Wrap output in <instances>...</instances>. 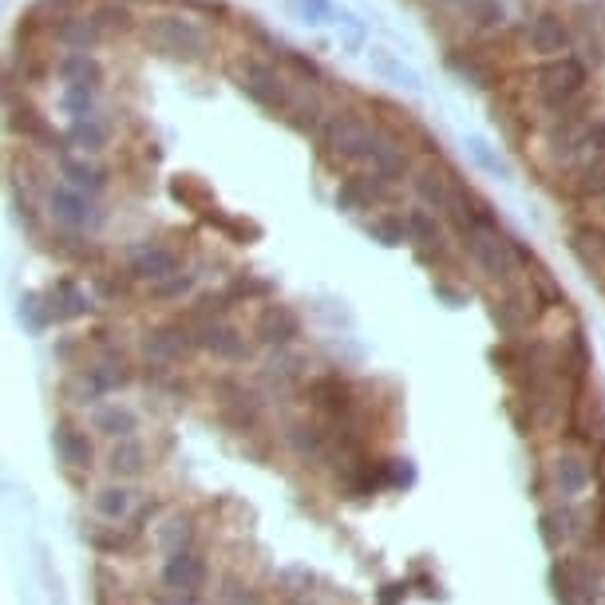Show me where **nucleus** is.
<instances>
[{
    "mask_svg": "<svg viewBox=\"0 0 605 605\" xmlns=\"http://www.w3.org/2000/svg\"><path fill=\"white\" fill-rule=\"evenodd\" d=\"M214 400H218V420L226 427H234L238 435L253 440L262 435V416H265V400L253 389H245L242 380L222 376L214 384Z\"/></svg>",
    "mask_w": 605,
    "mask_h": 605,
    "instance_id": "39448f33",
    "label": "nucleus"
},
{
    "mask_svg": "<svg viewBox=\"0 0 605 605\" xmlns=\"http://www.w3.org/2000/svg\"><path fill=\"white\" fill-rule=\"evenodd\" d=\"M9 131L24 135V143L44 147V151H63V139H68V135H56L52 123H48V119L40 115L32 103H28V100H12V95H9Z\"/></svg>",
    "mask_w": 605,
    "mask_h": 605,
    "instance_id": "f3484780",
    "label": "nucleus"
},
{
    "mask_svg": "<svg viewBox=\"0 0 605 605\" xmlns=\"http://www.w3.org/2000/svg\"><path fill=\"white\" fill-rule=\"evenodd\" d=\"M210 578V566L202 558V551H179L167 554L163 562V586L174 589V594H202Z\"/></svg>",
    "mask_w": 605,
    "mask_h": 605,
    "instance_id": "2eb2a0df",
    "label": "nucleus"
},
{
    "mask_svg": "<svg viewBox=\"0 0 605 605\" xmlns=\"http://www.w3.org/2000/svg\"><path fill=\"white\" fill-rule=\"evenodd\" d=\"M199 523H194V515L190 511H174L171 518H167L163 526H159V546H163L167 554H179V551H199Z\"/></svg>",
    "mask_w": 605,
    "mask_h": 605,
    "instance_id": "c756f323",
    "label": "nucleus"
},
{
    "mask_svg": "<svg viewBox=\"0 0 605 605\" xmlns=\"http://www.w3.org/2000/svg\"><path fill=\"white\" fill-rule=\"evenodd\" d=\"M531 293L523 290V285H515V290H503V298H495V305H491V321L498 325V333L506 336V341H518V336L531 329L534 313H531Z\"/></svg>",
    "mask_w": 605,
    "mask_h": 605,
    "instance_id": "6ab92c4d",
    "label": "nucleus"
},
{
    "mask_svg": "<svg viewBox=\"0 0 605 605\" xmlns=\"http://www.w3.org/2000/svg\"><path fill=\"white\" fill-rule=\"evenodd\" d=\"M147 467H151V455H147V447L139 440H119L111 447L108 471L115 480H139V475H147Z\"/></svg>",
    "mask_w": 605,
    "mask_h": 605,
    "instance_id": "c85d7f7f",
    "label": "nucleus"
},
{
    "mask_svg": "<svg viewBox=\"0 0 605 605\" xmlns=\"http://www.w3.org/2000/svg\"><path fill=\"white\" fill-rule=\"evenodd\" d=\"M167 190H171L174 202H182V206H190V210H199V214H206V210L218 206L214 190H210L199 174H174Z\"/></svg>",
    "mask_w": 605,
    "mask_h": 605,
    "instance_id": "473e14b6",
    "label": "nucleus"
},
{
    "mask_svg": "<svg viewBox=\"0 0 605 605\" xmlns=\"http://www.w3.org/2000/svg\"><path fill=\"white\" fill-rule=\"evenodd\" d=\"M569 250L589 273L605 270V230L602 226H574L569 230Z\"/></svg>",
    "mask_w": 605,
    "mask_h": 605,
    "instance_id": "7c9ffc66",
    "label": "nucleus"
},
{
    "mask_svg": "<svg viewBox=\"0 0 605 605\" xmlns=\"http://www.w3.org/2000/svg\"><path fill=\"white\" fill-rule=\"evenodd\" d=\"M569 194L578 202H602L605 199V154H589L569 171Z\"/></svg>",
    "mask_w": 605,
    "mask_h": 605,
    "instance_id": "393cba45",
    "label": "nucleus"
},
{
    "mask_svg": "<svg viewBox=\"0 0 605 605\" xmlns=\"http://www.w3.org/2000/svg\"><path fill=\"white\" fill-rule=\"evenodd\" d=\"M143 44L159 56H171V60H186V63H199L214 52L210 44V32L199 24L194 17H154L151 24L143 28Z\"/></svg>",
    "mask_w": 605,
    "mask_h": 605,
    "instance_id": "7ed1b4c3",
    "label": "nucleus"
},
{
    "mask_svg": "<svg viewBox=\"0 0 605 605\" xmlns=\"http://www.w3.org/2000/svg\"><path fill=\"white\" fill-rule=\"evenodd\" d=\"M52 447H56V460H60L63 471H68V480L91 475V467H95V443H91V435L83 432L80 424H72V420H56Z\"/></svg>",
    "mask_w": 605,
    "mask_h": 605,
    "instance_id": "1a4fd4ad",
    "label": "nucleus"
},
{
    "mask_svg": "<svg viewBox=\"0 0 605 605\" xmlns=\"http://www.w3.org/2000/svg\"><path fill=\"white\" fill-rule=\"evenodd\" d=\"M91 17H95V24L103 28V37H108V32H127L131 20H135V17H131V4H127V0H108V4H100Z\"/></svg>",
    "mask_w": 605,
    "mask_h": 605,
    "instance_id": "a19ab883",
    "label": "nucleus"
},
{
    "mask_svg": "<svg viewBox=\"0 0 605 605\" xmlns=\"http://www.w3.org/2000/svg\"><path fill=\"white\" fill-rule=\"evenodd\" d=\"M238 88H242V95L250 103H258L262 111H270V115H290L293 108V83L285 80V72H278V63L270 60H245L238 63Z\"/></svg>",
    "mask_w": 605,
    "mask_h": 605,
    "instance_id": "20e7f679",
    "label": "nucleus"
},
{
    "mask_svg": "<svg viewBox=\"0 0 605 605\" xmlns=\"http://www.w3.org/2000/svg\"><path fill=\"white\" fill-rule=\"evenodd\" d=\"M369 127L372 123L364 115L341 108V111H333V115L325 119L321 131H316V143H321V151H325V154H336L341 163H353V151H356V143L364 139Z\"/></svg>",
    "mask_w": 605,
    "mask_h": 605,
    "instance_id": "9b49d317",
    "label": "nucleus"
},
{
    "mask_svg": "<svg viewBox=\"0 0 605 605\" xmlns=\"http://www.w3.org/2000/svg\"><path fill=\"white\" fill-rule=\"evenodd\" d=\"M60 171H63V179H68V186L80 190V194H88V199H100L103 190H108V171L95 167V163H88V159H72V154H63Z\"/></svg>",
    "mask_w": 605,
    "mask_h": 605,
    "instance_id": "bb28decb",
    "label": "nucleus"
},
{
    "mask_svg": "<svg viewBox=\"0 0 605 605\" xmlns=\"http://www.w3.org/2000/svg\"><path fill=\"white\" fill-rule=\"evenodd\" d=\"M56 75L63 80V88H95L100 91L103 68L91 52H63L56 60Z\"/></svg>",
    "mask_w": 605,
    "mask_h": 605,
    "instance_id": "5701e85b",
    "label": "nucleus"
},
{
    "mask_svg": "<svg viewBox=\"0 0 605 605\" xmlns=\"http://www.w3.org/2000/svg\"><path fill=\"white\" fill-rule=\"evenodd\" d=\"M301 356L298 353H290V349H281V356L273 361V369H270V376H273V384H298L301 380Z\"/></svg>",
    "mask_w": 605,
    "mask_h": 605,
    "instance_id": "49530a36",
    "label": "nucleus"
},
{
    "mask_svg": "<svg viewBox=\"0 0 605 605\" xmlns=\"http://www.w3.org/2000/svg\"><path fill=\"white\" fill-rule=\"evenodd\" d=\"M52 37L60 40L68 52H95L103 40V28L95 24V17H60L52 20Z\"/></svg>",
    "mask_w": 605,
    "mask_h": 605,
    "instance_id": "4be33fe9",
    "label": "nucleus"
},
{
    "mask_svg": "<svg viewBox=\"0 0 605 605\" xmlns=\"http://www.w3.org/2000/svg\"><path fill=\"white\" fill-rule=\"evenodd\" d=\"M447 68H452L455 75H463V80L471 83V88H495L498 83V75H495V68H491L487 60H483L475 48H452L447 52Z\"/></svg>",
    "mask_w": 605,
    "mask_h": 605,
    "instance_id": "cd10ccee",
    "label": "nucleus"
},
{
    "mask_svg": "<svg viewBox=\"0 0 605 605\" xmlns=\"http://www.w3.org/2000/svg\"><path fill=\"white\" fill-rule=\"evenodd\" d=\"M194 285H199V278L194 273H174V278L159 281V285H151V301L154 305H171V301H186L190 293H194Z\"/></svg>",
    "mask_w": 605,
    "mask_h": 605,
    "instance_id": "58836bf2",
    "label": "nucleus"
},
{
    "mask_svg": "<svg viewBox=\"0 0 605 605\" xmlns=\"http://www.w3.org/2000/svg\"><path fill=\"white\" fill-rule=\"evenodd\" d=\"M91 506H95V515H100L103 523L119 526L135 515V491L131 487H100L95 491V498H91Z\"/></svg>",
    "mask_w": 605,
    "mask_h": 605,
    "instance_id": "2f4dec72",
    "label": "nucleus"
},
{
    "mask_svg": "<svg viewBox=\"0 0 605 605\" xmlns=\"http://www.w3.org/2000/svg\"><path fill=\"white\" fill-rule=\"evenodd\" d=\"M60 103L72 115V123L75 119H91L95 115V88H63Z\"/></svg>",
    "mask_w": 605,
    "mask_h": 605,
    "instance_id": "37998d69",
    "label": "nucleus"
},
{
    "mask_svg": "<svg viewBox=\"0 0 605 605\" xmlns=\"http://www.w3.org/2000/svg\"><path fill=\"white\" fill-rule=\"evenodd\" d=\"M305 400L313 407L321 424H356V389L353 380H344L341 372H325V376H313L305 384Z\"/></svg>",
    "mask_w": 605,
    "mask_h": 605,
    "instance_id": "423d86ee",
    "label": "nucleus"
},
{
    "mask_svg": "<svg viewBox=\"0 0 605 605\" xmlns=\"http://www.w3.org/2000/svg\"><path fill=\"white\" fill-rule=\"evenodd\" d=\"M44 301H48V313H52V325H68V321H80V316L91 313V298L83 293V285L72 273L56 278L52 285H48Z\"/></svg>",
    "mask_w": 605,
    "mask_h": 605,
    "instance_id": "a211bd4d",
    "label": "nucleus"
},
{
    "mask_svg": "<svg viewBox=\"0 0 605 605\" xmlns=\"http://www.w3.org/2000/svg\"><path fill=\"white\" fill-rule=\"evenodd\" d=\"M226 293H230V301H234V305H253V301L273 298V281L253 278V273H238V278L226 285Z\"/></svg>",
    "mask_w": 605,
    "mask_h": 605,
    "instance_id": "4c0bfd02",
    "label": "nucleus"
},
{
    "mask_svg": "<svg viewBox=\"0 0 605 605\" xmlns=\"http://www.w3.org/2000/svg\"><path fill=\"white\" fill-rule=\"evenodd\" d=\"M463 250L471 253V262L480 265V273L503 290H515L518 278H523V238L506 234L503 226L498 230H483L471 242H463Z\"/></svg>",
    "mask_w": 605,
    "mask_h": 605,
    "instance_id": "f03ea898",
    "label": "nucleus"
},
{
    "mask_svg": "<svg viewBox=\"0 0 605 605\" xmlns=\"http://www.w3.org/2000/svg\"><path fill=\"white\" fill-rule=\"evenodd\" d=\"M551 487L558 491L562 503H574L594 487V463H586L578 452H562L551 463Z\"/></svg>",
    "mask_w": 605,
    "mask_h": 605,
    "instance_id": "dca6fc26",
    "label": "nucleus"
},
{
    "mask_svg": "<svg viewBox=\"0 0 605 605\" xmlns=\"http://www.w3.org/2000/svg\"><path fill=\"white\" fill-rule=\"evenodd\" d=\"M253 336L265 349H293V341L301 336V313L293 305H265L262 313L253 316Z\"/></svg>",
    "mask_w": 605,
    "mask_h": 605,
    "instance_id": "ddd939ff",
    "label": "nucleus"
},
{
    "mask_svg": "<svg viewBox=\"0 0 605 605\" xmlns=\"http://www.w3.org/2000/svg\"><path fill=\"white\" fill-rule=\"evenodd\" d=\"M432 4H440V9H463V12H467L475 0H432Z\"/></svg>",
    "mask_w": 605,
    "mask_h": 605,
    "instance_id": "4d7b16f0",
    "label": "nucleus"
},
{
    "mask_svg": "<svg viewBox=\"0 0 605 605\" xmlns=\"http://www.w3.org/2000/svg\"><path fill=\"white\" fill-rule=\"evenodd\" d=\"M20 316L28 321V329H32V333H44V329L52 325L48 301L40 298V293H24V298H20Z\"/></svg>",
    "mask_w": 605,
    "mask_h": 605,
    "instance_id": "c03bdc74",
    "label": "nucleus"
},
{
    "mask_svg": "<svg viewBox=\"0 0 605 605\" xmlns=\"http://www.w3.org/2000/svg\"><path fill=\"white\" fill-rule=\"evenodd\" d=\"M210 222V226H218L222 230V234L226 238H234V242H258V238H262V226H258V222H245V218H234V214H226V210L222 206H214V210H206V214H202Z\"/></svg>",
    "mask_w": 605,
    "mask_h": 605,
    "instance_id": "e433bc0d",
    "label": "nucleus"
},
{
    "mask_svg": "<svg viewBox=\"0 0 605 605\" xmlns=\"http://www.w3.org/2000/svg\"><path fill=\"white\" fill-rule=\"evenodd\" d=\"M471 154H475V159H480V163L487 167V171H495V174H506V167L498 163L495 154L487 151V143H483V139H471Z\"/></svg>",
    "mask_w": 605,
    "mask_h": 605,
    "instance_id": "603ef678",
    "label": "nucleus"
},
{
    "mask_svg": "<svg viewBox=\"0 0 605 605\" xmlns=\"http://www.w3.org/2000/svg\"><path fill=\"white\" fill-rule=\"evenodd\" d=\"M460 186H463L460 171L447 167L443 159H427V163H420L416 171H412V190H416V199L424 202L427 210H440V214H447V206L455 202Z\"/></svg>",
    "mask_w": 605,
    "mask_h": 605,
    "instance_id": "0eeeda50",
    "label": "nucleus"
},
{
    "mask_svg": "<svg viewBox=\"0 0 605 605\" xmlns=\"http://www.w3.org/2000/svg\"><path fill=\"white\" fill-rule=\"evenodd\" d=\"M56 253H63V258H72V262H100V250L88 242L83 234H75V230H63V234H56Z\"/></svg>",
    "mask_w": 605,
    "mask_h": 605,
    "instance_id": "79ce46f5",
    "label": "nucleus"
},
{
    "mask_svg": "<svg viewBox=\"0 0 605 605\" xmlns=\"http://www.w3.org/2000/svg\"><path fill=\"white\" fill-rule=\"evenodd\" d=\"M392 194V182H384L376 171L369 174H349V179H341V186H336V210H344V214H364V210H372L376 202H384Z\"/></svg>",
    "mask_w": 605,
    "mask_h": 605,
    "instance_id": "4468645a",
    "label": "nucleus"
},
{
    "mask_svg": "<svg viewBox=\"0 0 605 605\" xmlns=\"http://www.w3.org/2000/svg\"><path fill=\"white\" fill-rule=\"evenodd\" d=\"M325 103H321V95L316 91H305V95H298L290 108V115H285V123L293 127V131H301V135H313V131H321L325 127Z\"/></svg>",
    "mask_w": 605,
    "mask_h": 605,
    "instance_id": "72a5a7b5",
    "label": "nucleus"
},
{
    "mask_svg": "<svg viewBox=\"0 0 605 605\" xmlns=\"http://www.w3.org/2000/svg\"><path fill=\"white\" fill-rule=\"evenodd\" d=\"M290 4L309 20V24H325V20L333 17V0H290Z\"/></svg>",
    "mask_w": 605,
    "mask_h": 605,
    "instance_id": "de8ad7c7",
    "label": "nucleus"
},
{
    "mask_svg": "<svg viewBox=\"0 0 605 605\" xmlns=\"http://www.w3.org/2000/svg\"><path fill=\"white\" fill-rule=\"evenodd\" d=\"M526 44H531L534 56L562 60V56L574 48V28H569L558 12H538V17L526 20Z\"/></svg>",
    "mask_w": 605,
    "mask_h": 605,
    "instance_id": "f8f14e48",
    "label": "nucleus"
},
{
    "mask_svg": "<svg viewBox=\"0 0 605 605\" xmlns=\"http://www.w3.org/2000/svg\"><path fill=\"white\" fill-rule=\"evenodd\" d=\"M68 143L80 147V151L95 154L103 151V147L111 143V123L100 115H91V119H75L72 127H68Z\"/></svg>",
    "mask_w": 605,
    "mask_h": 605,
    "instance_id": "f704fd0d",
    "label": "nucleus"
},
{
    "mask_svg": "<svg viewBox=\"0 0 605 605\" xmlns=\"http://www.w3.org/2000/svg\"><path fill=\"white\" fill-rule=\"evenodd\" d=\"M582 151L589 154H605V119H594V123L586 127V135H582Z\"/></svg>",
    "mask_w": 605,
    "mask_h": 605,
    "instance_id": "8fccbe9b",
    "label": "nucleus"
},
{
    "mask_svg": "<svg viewBox=\"0 0 605 605\" xmlns=\"http://www.w3.org/2000/svg\"><path fill=\"white\" fill-rule=\"evenodd\" d=\"M127 278L131 281H147V285H159V281L182 273V253L171 250L163 242H143L127 253Z\"/></svg>",
    "mask_w": 605,
    "mask_h": 605,
    "instance_id": "9d476101",
    "label": "nucleus"
},
{
    "mask_svg": "<svg viewBox=\"0 0 605 605\" xmlns=\"http://www.w3.org/2000/svg\"><path fill=\"white\" fill-rule=\"evenodd\" d=\"M407 589H412V586H407V582H389V586L380 589L376 602H380V605H400V602H404V597H407Z\"/></svg>",
    "mask_w": 605,
    "mask_h": 605,
    "instance_id": "5fc2aeb1",
    "label": "nucleus"
},
{
    "mask_svg": "<svg viewBox=\"0 0 605 605\" xmlns=\"http://www.w3.org/2000/svg\"><path fill=\"white\" fill-rule=\"evenodd\" d=\"M435 293H440L447 305H463V301H467V293L455 290V285H447V281H435Z\"/></svg>",
    "mask_w": 605,
    "mask_h": 605,
    "instance_id": "6e6d98bb",
    "label": "nucleus"
},
{
    "mask_svg": "<svg viewBox=\"0 0 605 605\" xmlns=\"http://www.w3.org/2000/svg\"><path fill=\"white\" fill-rule=\"evenodd\" d=\"M290 447L298 452V460L305 463H329L333 460V435H329L325 424H316V420H298L290 424Z\"/></svg>",
    "mask_w": 605,
    "mask_h": 605,
    "instance_id": "412c9836",
    "label": "nucleus"
},
{
    "mask_svg": "<svg viewBox=\"0 0 605 605\" xmlns=\"http://www.w3.org/2000/svg\"><path fill=\"white\" fill-rule=\"evenodd\" d=\"M369 234L376 238L380 245L412 242V238H407V214H396V210H380V214H372L369 218Z\"/></svg>",
    "mask_w": 605,
    "mask_h": 605,
    "instance_id": "c9c22d12",
    "label": "nucleus"
},
{
    "mask_svg": "<svg viewBox=\"0 0 605 605\" xmlns=\"http://www.w3.org/2000/svg\"><path fill=\"white\" fill-rule=\"evenodd\" d=\"M376 68L384 75H396V80L404 83V88H420V75L412 72V68H404V63H396L392 56H376Z\"/></svg>",
    "mask_w": 605,
    "mask_h": 605,
    "instance_id": "09e8293b",
    "label": "nucleus"
},
{
    "mask_svg": "<svg viewBox=\"0 0 605 605\" xmlns=\"http://www.w3.org/2000/svg\"><path fill=\"white\" fill-rule=\"evenodd\" d=\"M281 60L290 63L293 72H298L301 80L309 83V88H321V83H325V72H321V63H316L313 56H305V52H293V48H285V52H281Z\"/></svg>",
    "mask_w": 605,
    "mask_h": 605,
    "instance_id": "a18cd8bd",
    "label": "nucleus"
},
{
    "mask_svg": "<svg viewBox=\"0 0 605 605\" xmlns=\"http://www.w3.org/2000/svg\"><path fill=\"white\" fill-rule=\"evenodd\" d=\"M83 538H88V546L95 554H108V558H123V554L135 551L143 534H139L135 526H91V531H83Z\"/></svg>",
    "mask_w": 605,
    "mask_h": 605,
    "instance_id": "a878e982",
    "label": "nucleus"
},
{
    "mask_svg": "<svg viewBox=\"0 0 605 605\" xmlns=\"http://www.w3.org/2000/svg\"><path fill=\"white\" fill-rule=\"evenodd\" d=\"M48 210H52V218L60 222L63 230H75V234L100 230L103 218H108L100 206H95V199H88V194L72 190L68 182H60V186L48 190Z\"/></svg>",
    "mask_w": 605,
    "mask_h": 605,
    "instance_id": "6e6552de",
    "label": "nucleus"
},
{
    "mask_svg": "<svg viewBox=\"0 0 605 605\" xmlns=\"http://www.w3.org/2000/svg\"><path fill=\"white\" fill-rule=\"evenodd\" d=\"M594 487H597V498L605 503V440H597L594 447Z\"/></svg>",
    "mask_w": 605,
    "mask_h": 605,
    "instance_id": "864d4df0",
    "label": "nucleus"
},
{
    "mask_svg": "<svg viewBox=\"0 0 605 605\" xmlns=\"http://www.w3.org/2000/svg\"><path fill=\"white\" fill-rule=\"evenodd\" d=\"M586 83H589L586 60L582 56H562V60H546L534 72V95H538L546 115L558 119L586 103Z\"/></svg>",
    "mask_w": 605,
    "mask_h": 605,
    "instance_id": "f257e3e1",
    "label": "nucleus"
},
{
    "mask_svg": "<svg viewBox=\"0 0 605 605\" xmlns=\"http://www.w3.org/2000/svg\"><path fill=\"white\" fill-rule=\"evenodd\" d=\"M407 586H420V594H424V597H440V582H435L424 566L412 569V578H407Z\"/></svg>",
    "mask_w": 605,
    "mask_h": 605,
    "instance_id": "3c124183",
    "label": "nucleus"
},
{
    "mask_svg": "<svg viewBox=\"0 0 605 605\" xmlns=\"http://www.w3.org/2000/svg\"><path fill=\"white\" fill-rule=\"evenodd\" d=\"M199 341H202V353H210L214 361H226V364L250 361V341H245L242 329L230 325V321H210V325H202Z\"/></svg>",
    "mask_w": 605,
    "mask_h": 605,
    "instance_id": "aec40b11",
    "label": "nucleus"
},
{
    "mask_svg": "<svg viewBox=\"0 0 605 605\" xmlns=\"http://www.w3.org/2000/svg\"><path fill=\"white\" fill-rule=\"evenodd\" d=\"M91 427H95L100 435H111V440H135L139 416H135V407L111 400V404H100L95 412H91Z\"/></svg>",
    "mask_w": 605,
    "mask_h": 605,
    "instance_id": "b1692460",
    "label": "nucleus"
},
{
    "mask_svg": "<svg viewBox=\"0 0 605 605\" xmlns=\"http://www.w3.org/2000/svg\"><path fill=\"white\" fill-rule=\"evenodd\" d=\"M467 24L475 28V32H491V28H503L506 24V9H503V0H475L467 12Z\"/></svg>",
    "mask_w": 605,
    "mask_h": 605,
    "instance_id": "ea45409f",
    "label": "nucleus"
}]
</instances>
